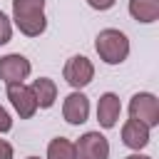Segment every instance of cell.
Instances as JSON below:
<instances>
[{
	"instance_id": "obj_6",
	"label": "cell",
	"mask_w": 159,
	"mask_h": 159,
	"mask_svg": "<svg viewBox=\"0 0 159 159\" xmlns=\"http://www.w3.org/2000/svg\"><path fill=\"white\" fill-rule=\"evenodd\" d=\"M32 72V65L25 55L20 52H12V55H5L0 57V80L5 84H12V82H22L27 80Z\"/></svg>"
},
{
	"instance_id": "obj_16",
	"label": "cell",
	"mask_w": 159,
	"mask_h": 159,
	"mask_svg": "<svg viewBox=\"0 0 159 159\" xmlns=\"http://www.w3.org/2000/svg\"><path fill=\"white\" fill-rule=\"evenodd\" d=\"M114 2H117V0H87V5H89V7H94V10H99V12H102V10H109V7H114Z\"/></svg>"
},
{
	"instance_id": "obj_15",
	"label": "cell",
	"mask_w": 159,
	"mask_h": 159,
	"mask_svg": "<svg viewBox=\"0 0 159 159\" xmlns=\"http://www.w3.org/2000/svg\"><path fill=\"white\" fill-rule=\"evenodd\" d=\"M10 129H12V119H10L7 109L0 104V132H10Z\"/></svg>"
},
{
	"instance_id": "obj_5",
	"label": "cell",
	"mask_w": 159,
	"mask_h": 159,
	"mask_svg": "<svg viewBox=\"0 0 159 159\" xmlns=\"http://www.w3.org/2000/svg\"><path fill=\"white\" fill-rule=\"evenodd\" d=\"M77 159H109V142L99 132H87L75 144Z\"/></svg>"
},
{
	"instance_id": "obj_14",
	"label": "cell",
	"mask_w": 159,
	"mask_h": 159,
	"mask_svg": "<svg viewBox=\"0 0 159 159\" xmlns=\"http://www.w3.org/2000/svg\"><path fill=\"white\" fill-rule=\"evenodd\" d=\"M10 37H12V22H10V17L0 10V45L10 42Z\"/></svg>"
},
{
	"instance_id": "obj_9",
	"label": "cell",
	"mask_w": 159,
	"mask_h": 159,
	"mask_svg": "<svg viewBox=\"0 0 159 159\" xmlns=\"http://www.w3.org/2000/svg\"><path fill=\"white\" fill-rule=\"evenodd\" d=\"M119 114H122V102H119V97H117L114 92H104V94L99 97V102H97V122H99L104 129H112V127L117 124Z\"/></svg>"
},
{
	"instance_id": "obj_2",
	"label": "cell",
	"mask_w": 159,
	"mask_h": 159,
	"mask_svg": "<svg viewBox=\"0 0 159 159\" xmlns=\"http://www.w3.org/2000/svg\"><path fill=\"white\" fill-rule=\"evenodd\" d=\"M94 50L99 55L102 62L107 65H122L127 57H129V40L124 32L114 30V27H107L97 35L94 40Z\"/></svg>"
},
{
	"instance_id": "obj_7",
	"label": "cell",
	"mask_w": 159,
	"mask_h": 159,
	"mask_svg": "<svg viewBox=\"0 0 159 159\" xmlns=\"http://www.w3.org/2000/svg\"><path fill=\"white\" fill-rule=\"evenodd\" d=\"M7 99L10 104L15 107V112L22 117V119H30L35 112H37V102H35V94L27 84L22 82H12L7 84Z\"/></svg>"
},
{
	"instance_id": "obj_12",
	"label": "cell",
	"mask_w": 159,
	"mask_h": 159,
	"mask_svg": "<svg viewBox=\"0 0 159 159\" xmlns=\"http://www.w3.org/2000/svg\"><path fill=\"white\" fill-rule=\"evenodd\" d=\"M129 15L137 22L159 20V0H129Z\"/></svg>"
},
{
	"instance_id": "obj_8",
	"label": "cell",
	"mask_w": 159,
	"mask_h": 159,
	"mask_svg": "<svg viewBox=\"0 0 159 159\" xmlns=\"http://www.w3.org/2000/svg\"><path fill=\"white\" fill-rule=\"evenodd\" d=\"M62 117H65L70 124H82V122H87V117H89V99H87L80 89L70 92V94L65 97V102H62Z\"/></svg>"
},
{
	"instance_id": "obj_1",
	"label": "cell",
	"mask_w": 159,
	"mask_h": 159,
	"mask_svg": "<svg viewBox=\"0 0 159 159\" xmlns=\"http://www.w3.org/2000/svg\"><path fill=\"white\" fill-rule=\"evenodd\" d=\"M12 20L17 30L27 37H37L47 27L45 0H12Z\"/></svg>"
},
{
	"instance_id": "obj_18",
	"label": "cell",
	"mask_w": 159,
	"mask_h": 159,
	"mask_svg": "<svg viewBox=\"0 0 159 159\" xmlns=\"http://www.w3.org/2000/svg\"><path fill=\"white\" fill-rule=\"evenodd\" d=\"M127 159H152V157H144V154H139V152H137V154H129Z\"/></svg>"
},
{
	"instance_id": "obj_3",
	"label": "cell",
	"mask_w": 159,
	"mask_h": 159,
	"mask_svg": "<svg viewBox=\"0 0 159 159\" xmlns=\"http://www.w3.org/2000/svg\"><path fill=\"white\" fill-rule=\"evenodd\" d=\"M129 117L142 122L144 127H157L159 124V99L152 92H137L129 99Z\"/></svg>"
},
{
	"instance_id": "obj_11",
	"label": "cell",
	"mask_w": 159,
	"mask_h": 159,
	"mask_svg": "<svg viewBox=\"0 0 159 159\" xmlns=\"http://www.w3.org/2000/svg\"><path fill=\"white\" fill-rule=\"evenodd\" d=\"M32 94H35V102H37V109H50L57 99V84L55 80L50 77H37L32 84H30Z\"/></svg>"
},
{
	"instance_id": "obj_17",
	"label": "cell",
	"mask_w": 159,
	"mask_h": 159,
	"mask_svg": "<svg viewBox=\"0 0 159 159\" xmlns=\"http://www.w3.org/2000/svg\"><path fill=\"white\" fill-rule=\"evenodd\" d=\"M0 159H12V147L5 139H0Z\"/></svg>"
},
{
	"instance_id": "obj_10",
	"label": "cell",
	"mask_w": 159,
	"mask_h": 159,
	"mask_svg": "<svg viewBox=\"0 0 159 159\" xmlns=\"http://www.w3.org/2000/svg\"><path fill=\"white\" fill-rule=\"evenodd\" d=\"M122 142H124L129 149H134V152L144 149V147L149 144V127H144V124L137 122V119H127V122L122 124Z\"/></svg>"
},
{
	"instance_id": "obj_4",
	"label": "cell",
	"mask_w": 159,
	"mask_h": 159,
	"mask_svg": "<svg viewBox=\"0 0 159 159\" xmlns=\"http://www.w3.org/2000/svg\"><path fill=\"white\" fill-rule=\"evenodd\" d=\"M62 75H65V82H67L70 87L82 89V87H87V84L92 82V77H94V65H92L84 55H75V57H70V60L65 62Z\"/></svg>"
},
{
	"instance_id": "obj_13",
	"label": "cell",
	"mask_w": 159,
	"mask_h": 159,
	"mask_svg": "<svg viewBox=\"0 0 159 159\" xmlns=\"http://www.w3.org/2000/svg\"><path fill=\"white\" fill-rule=\"evenodd\" d=\"M47 159H77L75 157V144L65 137H55L47 144Z\"/></svg>"
},
{
	"instance_id": "obj_19",
	"label": "cell",
	"mask_w": 159,
	"mask_h": 159,
	"mask_svg": "<svg viewBox=\"0 0 159 159\" xmlns=\"http://www.w3.org/2000/svg\"><path fill=\"white\" fill-rule=\"evenodd\" d=\"M27 159H40V157H27Z\"/></svg>"
}]
</instances>
